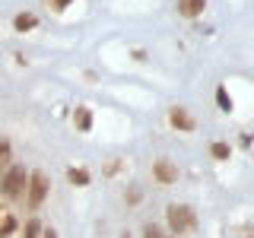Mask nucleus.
<instances>
[{
  "mask_svg": "<svg viewBox=\"0 0 254 238\" xmlns=\"http://www.w3.org/2000/svg\"><path fill=\"white\" fill-rule=\"evenodd\" d=\"M29 178H32V175L26 172V165H10V172H6L3 181H0V190H3V197H10V200H19L22 190H29Z\"/></svg>",
  "mask_w": 254,
  "mask_h": 238,
  "instance_id": "nucleus-1",
  "label": "nucleus"
},
{
  "mask_svg": "<svg viewBox=\"0 0 254 238\" xmlns=\"http://www.w3.org/2000/svg\"><path fill=\"white\" fill-rule=\"evenodd\" d=\"M165 219H169L172 235L190 232V229L197 226V216H194V210H190L188 203H169V210H165Z\"/></svg>",
  "mask_w": 254,
  "mask_h": 238,
  "instance_id": "nucleus-2",
  "label": "nucleus"
},
{
  "mask_svg": "<svg viewBox=\"0 0 254 238\" xmlns=\"http://www.w3.org/2000/svg\"><path fill=\"white\" fill-rule=\"evenodd\" d=\"M48 190H51V181H48V175H45L42 169L32 172V178H29V190H26V203H29V210H38V206L45 203Z\"/></svg>",
  "mask_w": 254,
  "mask_h": 238,
  "instance_id": "nucleus-3",
  "label": "nucleus"
},
{
  "mask_svg": "<svg viewBox=\"0 0 254 238\" xmlns=\"http://www.w3.org/2000/svg\"><path fill=\"white\" fill-rule=\"evenodd\" d=\"M169 124L175 127V130H181V133H190V130H194V127H197L194 115H190L188 108H181V105L169 108Z\"/></svg>",
  "mask_w": 254,
  "mask_h": 238,
  "instance_id": "nucleus-4",
  "label": "nucleus"
},
{
  "mask_svg": "<svg viewBox=\"0 0 254 238\" xmlns=\"http://www.w3.org/2000/svg\"><path fill=\"white\" fill-rule=\"evenodd\" d=\"M153 178L159 184H175V181H178V165H175L172 159H156L153 162Z\"/></svg>",
  "mask_w": 254,
  "mask_h": 238,
  "instance_id": "nucleus-5",
  "label": "nucleus"
},
{
  "mask_svg": "<svg viewBox=\"0 0 254 238\" xmlns=\"http://www.w3.org/2000/svg\"><path fill=\"white\" fill-rule=\"evenodd\" d=\"M175 10H178V16H185V19H194V16H200L206 10V0H178Z\"/></svg>",
  "mask_w": 254,
  "mask_h": 238,
  "instance_id": "nucleus-6",
  "label": "nucleus"
},
{
  "mask_svg": "<svg viewBox=\"0 0 254 238\" xmlns=\"http://www.w3.org/2000/svg\"><path fill=\"white\" fill-rule=\"evenodd\" d=\"M35 26H38V16H35V13H19V16L13 19V29H16V32H32Z\"/></svg>",
  "mask_w": 254,
  "mask_h": 238,
  "instance_id": "nucleus-7",
  "label": "nucleus"
},
{
  "mask_svg": "<svg viewBox=\"0 0 254 238\" xmlns=\"http://www.w3.org/2000/svg\"><path fill=\"white\" fill-rule=\"evenodd\" d=\"M67 181H70V184H76V187H86V184H89V172H86V169H70L67 172Z\"/></svg>",
  "mask_w": 254,
  "mask_h": 238,
  "instance_id": "nucleus-8",
  "label": "nucleus"
},
{
  "mask_svg": "<svg viewBox=\"0 0 254 238\" xmlns=\"http://www.w3.org/2000/svg\"><path fill=\"white\" fill-rule=\"evenodd\" d=\"M73 124L79 127V130H89V127H92V111H89V108H76Z\"/></svg>",
  "mask_w": 254,
  "mask_h": 238,
  "instance_id": "nucleus-9",
  "label": "nucleus"
},
{
  "mask_svg": "<svg viewBox=\"0 0 254 238\" xmlns=\"http://www.w3.org/2000/svg\"><path fill=\"white\" fill-rule=\"evenodd\" d=\"M210 156L219 159V162H226V159L232 156V149H229V143H213V146H210Z\"/></svg>",
  "mask_w": 254,
  "mask_h": 238,
  "instance_id": "nucleus-10",
  "label": "nucleus"
},
{
  "mask_svg": "<svg viewBox=\"0 0 254 238\" xmlns=\"http://www.w3.org/2000/svg\"><path fill=\"white\" fill-rule=\"evenodd\" d=\"M42 235H45L42 222H38V219H29V222H26V232H22V238H42Z\"/></svg>",
  "mask_w": 254,
  "mask_h": 238,
  "instance_id": "nucleus-11",
  "label": "nucleus"
},
{
  "mask_svg": "<svg viewBox=\"0 0 254 238\" xmlns=\"http://www.w3.org/2000/svg\"><path fill=\"white\" fill-rule=\"evenodd\" d=\"M13 232H16V216L6 213V216H3V226H0V238H10Z\"/></svg>",
  "mask_w": 254,
  "mask_h": 238,
  "instance_id": "nucleus-12",
  "label": "nucleus"
},
{
  "mask_svg": "<svg viewBox=\"0 0 254 238\" xmlns=\"http://www.w3.org/2000/svg\"><path fill=\"white\" fill-rule=\"evenodd\" d=\"M10 153H13L10 140H6V137H0V165H6V162H10Z\"/></svg>",
  "mask_w": 254,
  "mask_h": 238,
  "instance_id": "nucleus-13",
  "label": "nucleus"
},
{
  "mask_svg": "<svg viewBox=\"0 0 254 238\" xmlns=\"http://www.w3.org/2000/svg\"><path fill=\"white\" fill-rule=\"evenodd\" d=\"M143 238H172V235H165L159 226H153V222H149V226H143Z\"/></svg>",
  "mask_w": 254,
  "mask_h": 238,
  "instance_id": "nucleus-14",
  "label": "nucleus"
},
{
  "mask_svg": "<svg viewBox=\"0 0 254 238\" xmlns=\"http://www.w3.org/2000/svg\"><path fill=\"white\" fill-rule=\"evenodd\" d=\"M140 197H143V194H140V187H130V190H127V194H124V200L133 206V203H140Z\"/></svg>",
  "mask_w": 254,
  "mask_h": 238,
  "instance_id": "nucleus-15",
  "label": "nucleus"
},
{
  "mask_svg": "<svg viewBox=\"0 0 254 238\" xmlns=\"http://www.w3.org/2000/svg\"><path fill=\"white\" fill-rule=\"evenodd\" d=\"M216 99H219V105L226 108V111L232 108V99H229V95H226V89H219V92H216Z\"/></svg>",
  "mask_w": 254,
  "mask_h": 238,
  "instance_id": "nucleus-16",
  "label": "nucleus"
},
{
  "mask_svg": "<svg viewBox=\"0 0 254 238\" xmlns=\"http://www.w3.org/2000/svg\"><path fill=\"white\" fill-rule=\"evenodd\" d=\"M70 3H73V0H51V6H54V10H67Z\"/></svg>",
  "mask_w": 254,
  "mask_h": 238,
  "instance_id": "nucleus-17",
  "label": "nucleus"
},
{
  "mask_svg": "<svg viewBox=\"0 0 254 238\" xmlns=\"http://www.w3.org/2000/svg\"><path fill=\"white\" fill-rule=\"evenodd\" d=\"M42 238H58V232H54V229H45V235Z\"/></svg>",
  "mask_w": 254,
  "mask_h": 238,
  "instance_id": "nucleus-18",
  "label": "nucleus"
},
{
  "mask_svg": "<svg viewBox=\"0 0 254 238\" xmlns=\"http://www.w3.org/2000/svg\"><path fill=\"white\" fill-rule=\"evenodd\" d=\"M0 216H6V213H3V210H0Z\"/></svg>",
  "mask_w": 254,
  "mask_h": 238,
  "instance_id": "nucleus-19",
  "label": "nucleus"
}]
</instances>
